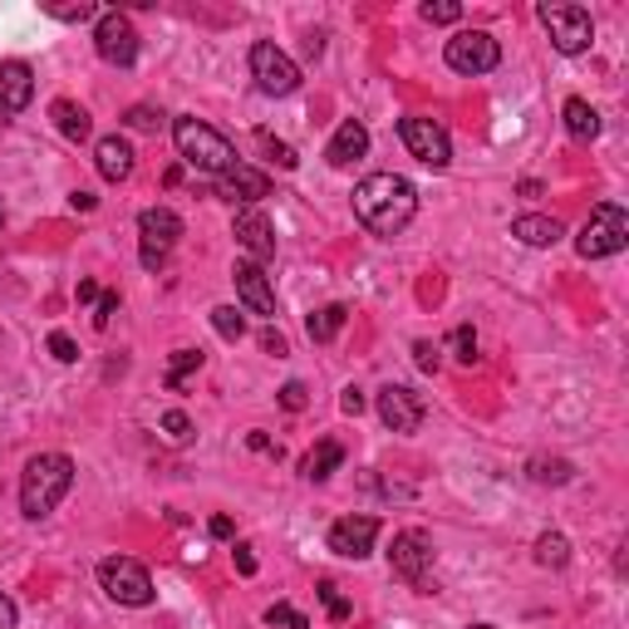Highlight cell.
I'll return each instance as SVG.
<instances>
[{
  "instance_id": "cell-33",
  "label": "cell",
  "mask_w": 629,
  "mask_h": 629,
  "mask_svg": "<svg viewBox=\"0 0 629 629\" xmlns=\"http://www.w3.org/2000/svg\"><path fill=\"white\" fill-rule=\"evenodd\" d=\"M256 138H261V148H266L271 158H275V168H285V172H291V168H301V158H295V148H291V143H281V138H271V134H256Z\"/></svg>"
},
{
  "instance_id": "cell-12",
  "label": "cell",
  "mask_w": 629,
  "mask_h": 629,
  "mask_svg": "<svg viewBox=\"0 0 629 629\" xmlns=\"http://www.w3.org/2000/svg\"><path fill=\"white\" fill-rule=\"evenodd\" d=\"M389 566L394 576L408 580V585H423L428 570H433V541H428L423 532H399L389 546Z\"/></svg>"
},
{
  "instance_id": "cell-1",
  "label": "cell",
  "mask_w": 629,
  "mask_h": 629,
  "mask_svg": "<svg viewBox=\"0 0 629 629\" xmlns=\"http://www.w3.org/2000/svg\"><path fill=\"white\" fill-rule=\"evenodd\" d=\"M418 212V187L399 172H369L355 187V217L374 237H399Z\"/></svg>"
},
{
  "instance_id": "cell-29",
  "label": "cell",
  "mask_w": 629,
  "mask_h": 629,
  "mask_svg": "<svg viewBox=\"0 0 629 629\" xmlns=\"http://www.w3.org/2000/svg\"><path fill=\"white\" fill-rule=\"evenodd\" d=\"M212 329H217L222 339H231V345H237V339L247 335V319H241L237 305H217V311H212Z\"/></svg>"
},
{
  "instance_id": "cell-11",
  "label": "cell",
  "mask_w": 629,
  "mask_h": 629,
  "mask_svg": "<svg viewBox=\"0 0 629 629\" xmlns=\"http://www.w3.org/2000/svg\"><path fill=\"white\" fill-rule=\"evenodd\" d=\"M399 138H403V148L423 163V168L438 172V168H448V163H452V143H448V134L433 124V118H403Z\"/></svg>"
},
{
  "instance_id": "cell-35",
  "label": "cell",
  "mask_w": 629,
  "mask_h": 629,
  "mask_svg": "<svg viewBox=\"0 0 629 629\" xmlns=\"http://www.w3.org/2000/svg\"><path fill=\"white\" fill-rule=\"evenodd\" d=\"M124 124L128 128H143V134H158L163 114H158V108H148V104H138V108H128V114H124Z\"/></svg>"
},
{
  "instance_id": "cell-40",
  "label": "cell",
  "mask_w": 629,
  "mask_h": 629,
  "mask_svg": "<svg viewBox=\"0 0 629 629\" xmlns=\"http://www.w3.org/2000/svg\"><path fill=\"white\" fill-rule=\"evenodd\" d=\"M114 311H118V295H114V291L98 295V305H94V325H98V329H108V319H114Z\"/></svg>"
},
{
  "instance_id": "cell-50",
  "label": "cell",
  "mask_w": 629,
  "mask_h": 629,
  "mask_svg": "<svg viewBox=\"0 0 629 629\" xmlns=\"http://www.w3.org/2000/svg\"><path fill=\"white\" fill-rule=\"evenodd\" d=\"M468 629H496V625H468Z\"/></svg>"
},
{
  "instance_id": "cell-18",
  "label": "cell",
  "mask_w": 629,
  "mask_h": 629,
  "mask_svg": "<svg viewBox=\"0 0 629 629\" xmlns=\"http://www.w3.org/2000/svg\"><path fill=\"white\" fill-rule=\"evenodd\" d=\"M94 163H98V178L104 182H128L134 178V168H138V153H134V143L128 138L108 134V138H98Z\"/></svg>"
},
{
  "instance_id": "cell-16",
  "label": "cell",
  "mask_w": 629,
  "mask_h": 629,
  "mask_svg": "<svg viewBox=\"0 0 629 629\" xmlns=\"http://www.w3.org/2000/svg\"><path fill=\"white\" fill-rule=\"evenodd\" d=\"M217 197H227L231 207H256L261 197H271V178L261 168H251V163H237V168L231 172H222V178H217Z\"/></svg>"
},
{
  "instance_id": "cell-6",
  "label": "cell",
  "mask_w": 629,
  "mask_h": 629,
  "mask_svg": "<svg viewBox=\"0 0 629 629\" xmlns=\"http://www.w3.org/2000/svg\"><path fill=\"white\" fill-rule=\"evenodd\" d=\"M541 25L551 30V45H556L560 54H585L595 45V20L585 6H536Z\"/></svg>"
},
{
  "instance_id": "cell-34",
  "label": "cell",
  "mask_w": 629,
  "mask_h": 629,
  "mask_svg": "<svg viewBox=\"0 0 629 629\" xmlns=\"http://www.w3.org/2000/svg\"><path fill=\"white\" fill-rule=\"evenodd\" d=\"M163 433H168L172 443H187V438H192V418H187L182 408H168V413H163Z\"/></svg>"
},
{
  "instance_id": "cell-46",
  "label": "cell",
  "mask_w": 629,
  "mask_h": 629,
  "mask_svg": "<svg viewBox=\"0 0 629 629\" xmlns=\"http://www.w3.org/2000/svg\"><path fill=\"white\" fill-rule=\"evenodd\" d=\"M261 349H266V355H275V359H281V355H285V339L275 335V329H266V335H261Z\"/></svg>"
},
{
  "instance_id": "cell-38",
  "label": "cell",
  "mask_w": 629,
  "mask_h": 629,
  "mask_svg": "<svg viewBox=\"0 0 629 629\" xmlns=\"http://www.w3.org/2000/svg\"><path fill=\"white\" fill-rule=\"evenodd\" d=\"M50 355L60 359V364H74V359H80V345H74L64 329H54V335H50Z\"/></svg>"
},
{
  "instance_id": "cell-41",
  "label": "cell",
  "mask_w": 629,
  "mask_h": 629,
  "mask_svg": "<svg viewBox=\"0 0 629 629\" xmlns=\"http://www.w3.org/2000/svg\"><path fill=\"white\" fill-rule=\"evenodd\" d=\"M413 355H418V369H423V374H433L438 364H443V359H438V345H428V339H418Z\"/></svg>"
},
{
  "instance_id": "cell-19",
  "label": "cell",
  "mask_w": 629,
  "mask_h": 629,
  "mask_svg": "<svg viewBox=\"0 0 629 629\" xmlns=\"http://www.w3.org/2000/svg\"><path fill=\"white\" fill-rule=\"evenodd\" d=\"M35 98V70L25 60H6L0 64V108L6 114H20V108Z\"/></svg>"
},
{
  "instance_id": "cell-21",
  "label": "cell",
  "mask_w": 629,
  "mask_h": 629,
  "mask_svg": "<svg viewBox=\"0 0 629 629\" xmlns=\"http://www.w3.org/2000/svg\"><path fill=\"white\" fill-rule=\"evenodd\" d=\"M50 118H54V128H60L70 143H84L94 134V118H90V108L84 104H74V98H54L50 104Z\"/></svg>"
},
{
  "instance_id": "cell-51",
  "label": "cell",
  "mask_w": 629,
  "mask_h": 629,
  "mask_svg": "<svg viewBox=\"0 0 629 629\" xmlns=\"http://www.w3.org/2000/svg\"><path fill=\"white\" fill-rule=\"evenodd\" d=\"M0 227H6V207H0Z\"/></svg>"
},
{
  "instance_id": "cell-22",
  "label": "cell",
  "mask_w": 629,
  "mask_h": 629,
  "mask_svg": "<svg viewBox=\"0 0 629 629\" xmlns=\"http://www.w3.org/2000/svg\"><path fill=\"white\" fill-rule=\"evenodd\" d=\"M512 237L526 241V247H556L566 231H560L556 217H516V222H512Z\"/></svg>"
},
{
  "instance_id": "cell-49",
  "label": "cell",
  "mask_w": 629,
  "mask_h": 629,
  "mask_svg": "<svg viewBox=\"0 0 629 629\" xmlns=\"http://www.w3.org/2000/svg\"><path fill=\"white\" fill-rule=\"evenodd\" d=\"M74 207H80V212H94V192H74Z\"/></svg>"
},
{
  "instance_id": "cell-15",
  "label": "cell",
  "mask_w": 629,
  "mask_h": 629,
  "mask_svg": "<svg viewBox=\"0 0 629 629\" xmlns=\"http://www.w3.org/2000/svg\"><path fill=\"white\" fill-rule=\"evenodd\" d=\"M379 418L394 433H418L423 428V399L403 384H389V389H379Z\"/></svg>"
},
{
  "instance_id": "cell-7",
  "label": "cell",
  "mask_w": 629,
  "mask_h": 629,
  "mask_svg": "<svg viewBox=\"0 0 629 629\" xmlns=\"http://www.w3.org/2000/svg\"><path fill=\"white\" fill-rule=\"evenodd\" d=\"M251 80H256L261 94L285 98V94L301 90V64L281 45H271V40H256V45H251Z\"/></svg>"
},
{
  "instance_id": "cell-9",
  "label": "cell",
  "mask_w": 629,
  "mask_h": 629,
  "mask_svg": "<svg viewBox=\"0 0 629 629\" xmlns=\"http://www.w3.org/2000/svg\"><path fill=\"white\" fill-rule=\"evenodd\" d=\"M443 54H448V70H458V74H492L496 60H502V45H496L488 30H458Z\"/></svg>"
},
{
  "instance_id": "cell-32",
  "label": "cell",
  "mask_w": 629,
  "mask_h": 629,
  "mask_svg": "<svg viewBox=\"0 0 629 629\" xmlns=\"http://www.w3.org/2000/svg\"><path fill=\"white\" fill-rule=\"evenodd\" d=\"M423 20H428V25H452V20H462V6H458V0H428Z\"/></svg>"
},
{
  "instance_id": "cell-47",
  "label": "cell",
  "mask_w": 629,
  "mask_h": 629,
  "mask_svg": "<svg viewBox=\"0 0 629 629\" xmlns=\"http://www.w3.org/2000/svg\"><path fill=\"white\" fill-rule=\"evenodd\" d=\"M231 532H237V526H231V516H212V536L217 541H231Z\"/></svg>"
},
{
  "instance_id": "cell-3",
  "label": "cell",
  "mask_w": 629,
  "mask_h": 629,
  "mask_svg": "<svg viewBox=\"0 0 629 629\" xmlns=\"http://www.w3.org/2000/svg\"><path fill=\"white\" fill-rule=\"evenodd\" d=\"M172 143H178L187 168H197V172L222 178V172L237 168V148H231V138H222L212 124H202V118H178V124H172Z\"/></svg>"
},
{
  "instance_id": "cell-13",
  "label": "cell",
  "mask_w": 629,
  "mask_h": 629,
  "mask_svg": "<svg viewBox=\"0 0 629 629\" xmlns=\"http://www.w3.org/2000/svg\"><path fill=\"white\" fill-rule=\"evenodd\" d=\"M374 541H379V516H339L329 526V551L345 560H364L374 551Z\"/></svg>"
},
{
  "instance_id": "cell-17",
  "label": "cell",
  "mask_w": 629,
  "mask_h": 629,
  "mask_svg": "<svg viewBox=\"0 0 629 629\" xmlns=\"http://www.w3.org/2000/svg\"><path fill=\"white\" fill-rule=\"evenodd\" d=\"M231 281H237V295L241 305H247L251 315H275V291H271V275L256 266V261H237V271H231Z\"/></svg>"
},
{
  "instance_id": "cell-20",
  "label": "cell",
  "mask_w": 629,
  "mask_h": 629,
  "mask_svg": "<svg viewBox=\"0 0 629 629\" xmlns=\"http://www.w3.org/2000/svg\"><path fill=\"white\" fill-rule=\"evenodd\" d=\"M364 153H369V128H364L359 118H345V124L335 128V138H329L325 163L329 168H349V163H359Z\"/></svg>"
},
{
  "instance_id": "cell-44",
  "label": "cell",
  "mask_w": 629,
  "mask_h": 629,
  "mask_svg": "<svg viewBox=\"0 0 629 629\" xmlns=\"http://www.w3.org/2000/svg\"><path fill=\"white\" fill-rule=\"evenodd\" d=\"M339 408H345V413H364V394L355 389V384L345 389V399H339Z\"/></svg>"
},
{
  "instance_id": "cell-27",
  "label": "cell",
  "mask_w": 629,
  "mask_h": 629,
  "mask_svg": "<svg viewBox=\"0 0 629 629\" xmlns=\"http://www.w3.org/2000/svg\"><path fill=\"white\" fill-rule=\"evenodd\" d=\"M202 349H178V355H172V364H168V389H182L187 384V374H197L202 369Z\"/></svg>"
},
{
  "instance_id": "cell-2",
  "label": "cell",
  "mask_w": 629,
  "mask_h": 629,
  "mask_svg": "<svg viewBox=\"0 0 629 629\" xmlns=\"http://www.w3.org/2000/svg\"><path fill=\"white\" fill-rule=\"evenodd\" d=\"M70 488H74V462L64 452H40V458L25 462V478H20V512L30 522H40L70 496Z\"/></svg>"
},
{
  "instance_id": "cell-23",
  "label": "cell",
  "mask_w": 629,
  "mask_h": 629,
  "mask_svg": "<svg viewBox=\"0 0 629 629\" xmlns=\"http://www.w3.org/2000/svg\"><path fill=\"white\" fill-rule=\"evenodd\" d=\"M560 118H566V134L570 138H580V143L600 138V114H595V104H585V98H566Z\"/></svg>"
},
{
  "instance_id": "cell-48",
  "label": "cell",
  "mask_w": 629,
  "mask_h": 629,
  "mask_svg": "<svg viewBox=\"0 0 629 629\" xmlns=\"http://www.w3.org/2000/svg\"><path fill=\"white\" fill-rule=\"evenodd\" d=\"M80 301L84 305H98V285L94 281H80Z\"/></svg>"
},
{
  "instance_id": "cell-31",
  "label": "cell",
  "mask_w": 629,
  "mask_h": 629,
  "mask_svg": "<svg viewBox=\"0 0 629 629\" xmlns=\"http://www.w3.org/2000/svg\"><path fill=\"white\" fill-rule=\"evenodd\" d=\"M448 349H452V355H458L462 364H472V359H478V329H472V325H458V329L448 335Z\"/></svg>"
},
{
  "instance_id": "cell-30",
  "label": "cell",
  "mask_w": 629,
  "mask_h": 629,
  "mask_svg": "<svg viewBox=\"0 0 629 629\" xmlns=\"http://www.w3.org/2000/svg\"><path fill=\"white\" fill-rule=\"evenodd\" d=\"M532 482H541V488H546V482H570V462L566 458H532Z\"/></svg>"
},
{
  "instance_id": "cell-39",
  "label": "cell",
  "mask_w": 629,
  "mask_h": 629,
  "mask_svg": "<svg viewBox=\"0 0 629 629\" xmlns=\"http://www.w3.org/2000/svg\"><path fill=\"white\" fill-rule=\"evenodd\" d=\"M305 403H311V399H305V384H301V379H291V384H285V389H281V408H291V413H301Z\"/></svg>"
},
{
  "instance_id": "cell-8",
  "label": "cell",
  "mask_w": 629,
  "mask_h": 629,
  "mask_svg": "<svg viewBox=\"0 0 629 629\" xmlns=\"http://www.w3.org/2000/svg\"><path fill=\"white\" fill-rule=\"evenodd\" d=\"M182 237V217L172 212V207H148V212L138 217V247H143V266L158 271L163 261L172 256V247H178Z\"/></svg>"
},
{
  "instance_id": "cell-4",
  "label": "cell",
  "mask_w": 629,
  "mask_h": 629,
  "mask_svg": "<svg viewBox=\"0 0 629 629\" xmlns=\"http://www.w3.org/2000/svg\"><path fill=\"white\" fill-rule=\"evenodd\" d=\"M625 241H629V217H625V207H620V202H600V207L590 212V222L580 227L576 251H580L585 261H600V256H620Z\"/></svg>"
},
{
  "instance_id": "cell-36",
  "label": "cell",
  "mask_w": 629,
  "mask_h": 629,
  "mask_svg": "<svg viewBox=\"0 0 629 629\" xmlns=\"http://www.w3.org/2000/svg\"><path fill=\"white\" fill-rule=\"evenodd\" d=\"M319 600H325L329 620H345V615H349V600L339 595V585H335V580H319Z\"/></svg>"
},
{
  "instance_id": "cell-14",
  "label": "cell",
  "mask_w": 629,
  "mask_h": 629,
  "mask_svg": "<svg viewBox=\"0 0 629 629\" xmlns=\"http://www.w3.org/2000/svg\"><path fill=\"white\" fill-rule=\"evenodd\" d=\"M231 237L241 241V247L251 251V261H271L275 256V227H271V217L261 212V207H241L237 217H231Z\"/></svg>"
},
{
  "instance_id": "cell-10",
  "label": "cell",
  "mask_w": 629,
  "mask_h": 629,
  "mask_svg": "<svg viewBox=\"0 0 629 629\" xmlns=\"http://www.w3.org/2000/svg\"><path fill=\"white\" fill-rule=\"evenodd\" d=\"M94 50H98V60H104V64L128 70V64L138 60V30H134V20H128L124 10H108V15H98Z\"/></svg>"
},
{
  "instance_id": "cell-24",
  "label": "cell",
  "mask_w": 629,
  "mask_h": 629,
  "mask_svg": "<svg viewBox=\"0 0 629 629\" xmlns=\"http://www.w3.org/2000/svg\"><path fill=\"white\" fill-rule=\"evenodd\" d=\"M339 462H345V448L335 443V438H325V443H315L311 452H305V462H301V472L311 482H325L329 472H339Z\"/></svg>"
},
{
  "instance_id": "cell-42",
  "label": "cell",
  "mask_w": 629,
  "mask_h": 629,
  "mask_svg": "<svg viewBox=\"0 0 629 629\" xmlns=\"http://www.w3.org/2000/svg\"><path fill=\"white\" fill-rule=\"evenodd\" d=\"M247 448L251 452H266V458H281V443H271L266 433H247Z\"/></svg>"
},
{
  "instance_id": "cell-26",
  "label": "cell",
  "mask_w": 629,
  "mask_h": 629,
  "mask_svg": "<svg viewBox=\"0 0 629 629\" xmlns=\"http://www.w3.org/2000/svg\"><path fill=\"white\" fill-rule=\"evenodd\" d=\"M536 560H541V566H551V570H560L570 560V541L560 536V532H546V536L536 541Z\"/></svg>"
},
{
  "instance_id": "cell-25",
  "label": "cell",
  "mask_w": 629,
  "mask_h": 629,
  "mask_svg": "<svg viewBox=\"0 0 629 629\" xmlns=\"http://www.w3.org/2000/svg\"><path fill=\"white\" fill-rule=\"evenodd\" d=\"M345 319H349L345 305H325V311H315L311 319H305V329H311L315 345H329V339H335L339 329H345Z\"/></svg>"
},
{
  "instance_id": "cell-28",
  "label": "cell",
  "mask_w": 629,
  "mask_h": 629,
  "mask_svg": "<svg viewBox=\"0 0 629 629\" xmlns=\"http://www.w3.org/2000/svg\"><path fill=\"white\" fill-rule=\"evenodd\" d=\"M94 0H45V15L54 20H70V25H80V20H90L94 15Z\"/></svg>"
},
{
  "instance_id": "cell-43",
  "label": "cell",
  "mask_w": 629,
  "mask_h": 629,
  "mask_svg": "<svg viewBox=\"0 0 629 629\" xmlns=\"http://www.w3.org/2000/svg\"><path fill=\"white\" fill-rule=\"evenodd\" d=\"M15 620H20V615H15V600L0 590V629H15Z\"/></svg>"
},
{
  "instance_id": "cell-52",
  "label": "cell",
  "mask_w": 629,
  "mask_h": 629,
  "mask_svg": "<svg viewBox=\"0 0 629 629\" xmlns=\"http://www.w3.org/2000/svg\"><path fill=\"white\" fill-rule=\"evenodd\" d=\"M0 124H6V108H0Z\"/></svg>"
},
{
  "instance_id": "cell-37",
  "label": "cell",
  "mask_w": 629,
  "mask_h": 629,
  "mask_svg": "<svg viewBox=\"0 0 629 629\" xmlns=\"http://www.w3.org/2000/svg\"><path fill=\"white\" fill-rule=\"evenodd\" d=\"M266 625H285V629H311V620H305L301 610H291V605H271V610H266Z\"/></svg>"
},
{
  "instance_id": "cell-5",
  "label": "cell",
  "mask_w": 629,
  "mask_h": 629,
  "mask_svg": "<svg viewBox=\"0 0 629 629\" xmlns=\"http://www.w3.org/2000/svg\"><path fill=\"white\" fill-rule=\"evenodd\" d=\"M98 585H104V595L108 600H118V605H128V610H143V605H153V576L138 566L134 556H108V560H98Z\"/></svg>"
},
{
  "instance_id": "cell-45",
  "label": "cell",
  "mask_w": 629,
  "mask_h": 629,
  "mask_svg": "<svg viewBox=\"0 0 629 629\" xmlns=\"http://www.w3.org/2000/svg\"><path fill=\"white\" fill-rule=\"evenodd\" d=\"M237 570L241 576H256V556H251V546H237Z\"/></svg>"
}]
</instances>
